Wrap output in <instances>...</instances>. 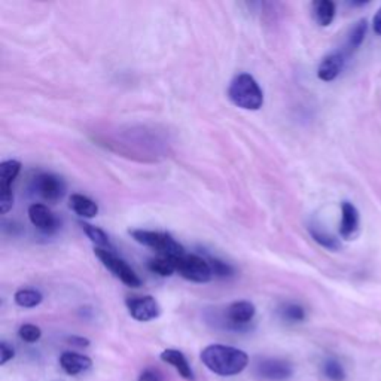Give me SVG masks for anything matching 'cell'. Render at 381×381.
Segmentation results:
<instances>
[{
  "instance_id": "6da1fadb",
  "label": "cell",
  "mask_w": 381,
  "mask_h": 381,
  "mask_svg": "<svg viewBox=\"0 0 381 381\" xmlns=\"http://www.w3.org/2000/svg\"><path fill=\"white\" fill-rule=\"evenodd\" d=\"M204 365L218 375H237L243 372L249 363V357L243 350L222 344H213L201 352Z\"/></svg>"
},
{
  "instance_id": "7a4b0ae2",
  "label": "cell",
  "mask_w": 381,
  "mask_h": 381,
  "mask_svg": "<svg viewBox=\"0 0 381 381\" xmlns=\"http://www.w3.org/2000/svg\"><path fill=\"white\" fill-rule=\"evenodd\" d=\"M233 105L245 111H259L264 105V94L253 76L249 73L237 75L228 88Z\"/></svg>"
},
{
  "instance_id": "3957f363",
  "label": "cell",
  "mask_w": 381,
  "mask_h": 381,
  "mask_svg": "<svg viewBox=\"0 0 381 381\" xmlns=\"http://www.w3.org/2000/svg\"><path fill=\"white\" fill-rule=\"evenodd\" d=\"M130 235L143 246L152 248L160 253V256L175 258L185 253L183 246L173 238L170 234L160 231H148V230H130Z\"/></svg>"
},
{
  "instance_id": "277c9868",
  "label": "cell",
  "mask_w": 381,
  "mask_h": 381,
  "mask_svg": "<svg viewBox=\"0 0 381 381\" xmlns=\"http://www.w3.org/2000/svg\"><path fill=\"white\" fill-rule=\"evenodd\" d=\"M176 265V273H179L183 279L194 282V283H207L212 280L213 271L209 264V261H205L204 258L198 255H179L173 258Z\"/></svg>"
},
{
  "instance_id": "5b68a950",
  "label": "cell",
  "mask_w": 381,
  "mask_h": 381,
  "mask_svg": "<svg viewBox=\"0 0 381 381\" xmlns=\"http://www.w3.org/2000/svg\"><path fill=\"white\" fill-rule=\"evenodd\" d=\"M94 253L100 259L101 264L105 265L115 277H118V279L124 285H127L130 288L142 286V280L138 279V275L134 273V270L124 261V259H121L119 256H116L113 253V250L96 248Z\"/></svg>"
},
{
  "instance_id": "8992f818",
  "label": "cell",
  "mask_w": 381,
  "mask_h": 381,
  "mask_svg": "<svg viewBox=\"0 0 381 381\" xmlns=\"http://www.w3.org/2000/svg\"><path fill=\"white\" fill-rule=\"evenodd\" d=\"M21 163L8 160L0 164V212L6 215L14 205L12 183L20 175Z\"/></svg>"
},
{
  "instance_id": "52a82bcc",
  "label": "cell",
  "mask_w": 381,
  "mask_h": 381,
  "mask_svg": "<svg viewBox=\"0 0 381 381\" xmlns=\"http://www.w3.org/2000/svg\"><path fill=\"white\" fill-rule=\"evenodd\" d=\"M127 308L133 319L138 322H149L157 319L161 315L158 303L152 297H137L127 300Z\"/></svg>"
},
{
  "instance_id": "ba28073f",
  "label": "cell",
  "mask_w": 381,
  "mask_h": 381,
  "mask_svg": "<svg viewBox=\"0 0 381 381\" xmlns=\"http://www.w3.org/2000/svg\"><path fill=\"white\" fill-rule=\"evenodd\" d=\"M34 189L44 200L56 203L64 195L66 186L60 178L51 175V173H41L34 178Z\"/></svg>"
},
{
  "instance_id": "9c48e42d",
  "label": "cell",
  "mask_w": 381,
  "mask_h": 381,
  "mask_svg": "<svg viewBox=\"0 0 381 381\" xmlns=\"http://www.w3.org/2000/svg\"><path fill=\"white\" fill-rule=\"evenodd\" d=\"M256 372L259 377L273 380V381H283L292 377L293 368L289 362L282 359H265L258 363Z\"/></svg>"
},
{
  "instance_id": "30bf717a",
  "label": "cell",
  "mask_w": 381,
  "mask_h": 381,
  "mask_svg": "<svg viewBox=\"0 0 381 381\" xmlns=\"http://www.w3.org/2000/svg\"><path fill=\"white\" fill-rule=\"evenodd\" d=\"M29 219L33 223V227H36L39 231L45 234L54 233L59 228V223L56 216L53 215L45 204L34 203L29 207Z\"/></svg>"
},
{
  "instance_id": "8fae6325",
  "label": "cell",
  "mask_w": 381,
  "mask_h": 381,
  "mask_svg": "<svg viewBox=\"0 0 381 381\" xmlns=\"http://www.w3.org/2000/svg\"><path fill=\"white\" fill-rule=\"evenodd\" d=\"M255 313H256V308L252 303L235 301L227 308V313H225V316H227V320L231 326H234L235 329H240L253 320Z\"/></svg>"
},
{
  "instance_id": "7c38bea8",
  "label": "cell",
  "mask_w": 381,
  "mask_h": 381,
  "mask_svg": "<svg viewBox=\"0 0 381 381\" xmlns=\"http://www.w3.org/2000/svg\"><path fill=\"white\" fill-rule=\"evenodd\" d=\"M345 63V54L342 53H332L322 60L318 68V76L323 82H331L338 78Z\"/></svg>"
},
{
  "instance_id": "4fadbf2b",
  "label": "cell",
  "mask_w": 381,
  "mask_h": 381,
  "mask_svg": "<svg viewBox=\"0 0 381 381\" xmlns=\"http://www.w3.org/2000/svg\"><path fill=\"white\" fill-rule=\"evenodd\" d=\"M359 228V212L356 207L349 203L344 201L341 204V223H340V234L342 238L350 240Z\"/></svg>"
},
{
  "instance_id": "5bb4252c",
  "label": "cell",
  "mask_w": 381,
  "mask_h": 381,
  "mask_svg": "<svg viewBox=\"0 0 381 381\" xmlns=\"http://www.w3.org/2000/svg\"><path fill=\"white\" fill-rule=\"evenodd\" d=\"M161 360H164L166 363H168V365L175 368L179 372V375L183 377L185 380H188V381L195 380L194 371H193V368H190V365L188 363V360L182 352L175 350V349L164 350L161 353Z\"/></svg>"
},
{
  "instance_id": "9a60e30c",
  "label": "cell",
  "mask_w": 381,
  "mask_h": 381,
  "mask_svg": "<svg viewBox=\"0 0 381 381\" xmlns=\"http://www.w3.org/2000/svg\"><path fill=\"white\" fill-rule=\"evenodd\" d=\"M91 359L78 355V353H72V352H67L63 353L60 357V365L63 368V371L68 375H78L83 371L88 370L91 367Z\"/></svg>"
},
{
  "instance_id": "2e32d148",
  "label": "cell",
  "mask_w": 381,
  "mask_h": 381,
  "mask_svg": "<svg viewBox=\"0 0 381 381\" xmlns=\"http://www.w3.org/2000/svg\"><path fill=\"white\" fill-rule=\"evenodd\" d=\"M71 209L82 216V218H96L98 213V205L96 201H93L91 198L85 197L82 194H72L71 197Z\"/></svg>"
},
{
  "instance_id": "e0dca14e",
  "label": "cell",
  "mask_w": 381,
  "mask_h": 381,
  "mask_svg": "<svg viewBox=\"0 0 381 381\" xmlns=\"http://www.w3.org/2000/svg\"><path fill=\"white\" fill-rule=\"evenodd\" d=\"M335 4L331 0H318L313 4V16L319 26L327 27L335 19Z\"/></svg>"
},
{
  "instance_id": "ac0fdd59",
  "label": "cell",
  "mask_w": 381,
  "mask_h": 381,
  "mask_svg": "<svg viewBox=\"0 0 381 381\" xmlns=\"http://www.w3.org/2000/svg\"><path fill=\"white\" fill-rule=\"evenodd\" d=\"M367 31H368V23H367V20L357 21L350 29V31L347 34V41H345V53L350 54V53H353V51H356L362 45V42L365 41Z\"/></svg>"
},
{
  "instance_id": "d6986e66",
  "label": "cell",
  "mask_w": 381,
  "mask_h": 381,
  "mask_svg": "<svg viewBox=\"0 0 381 381\" xmlns=\"http://www.w3.org/2000/svg\"><path fill=\"white\" fill-rule=\"evenodd\" d=\"M79 225L82 227L83 233L88 235V238L93 241V243H96L98 248L101 249H108V250H113L112 245H111V240L109 237L106 235V233L97 228V227H93V225L86 223V222H79Z\"/></svg>"
},
{
  "instance_id": "ffe728a7",
  "label": "cell",
  "mask_w": 381,
  "mask_h": 381,
  "mask_svg": "<svg viewBox=\"0 0 381 381\" xmlns=\"http://www.w3.org/2000/svg\"><path fill=\"white\" fill-rule=\"evenodd\" d=\"M148 267L152 273L158 274L161 277H168L173 273H176V265L175 261H173V258L170 256H158V258H153L148 263Z\"/></svg>"
},
{
  "instance_id": "44dd1931",
  "label": "cell",
  "mask_w": 381,
  "mask_h": 381,
  "mask_svg": "<svg viewBox=\"0 0 381 381\" xmlns=\"http://www.w3.org/2000/svg\"><path fill=\"white\" fill-rule=\"evenodd\" d=\"M14 300L20 307L33 308V307H38L42 303L44 297H42L41 292L34 290V289H20L19 292L15 293Z\"/></svg>"
},
{
  "instance_id": "7402d4cb",
  "label": "cell",
  "mask_w": 381,
  "mask_h": 381,
  "mask_svg": "<svg viewBox=\"0 0 381 381\" xmlns=\"http://www.w3.org/2000/svg\"><path fill=\"white\" fill-rule=\"evenodd\" d=\"M310 234H311V237L315 238V241H318V243L320 246H323L325 249L338 250L341 248L338 238H335L334 235L326 233L320 227H316V225H311V227H310Z\"/></svg>"
},
{
  "instance_id": "603a6c76",
  "label": "cell",
  "mask_w": 381,
  "mask_h": 381,
  "mask_svg": "<svg viewBox=\"0 0 381 381\" xmlns=\"http://www.w3.org/2000/svg\"><path fill=\"white\" fill-rule=\"evenodd\" d=\"M322 372L329 381H344L345 370L342 363L334 357H329L322 363Z\"/></svg>"
},
{
  "instance_id": "cb8c5ba5",
  "label": "cell",
  "mask_w": 381,
  "mask_h": 381,
  "mask_svg": "<svg viewBox=\"0 0 381 381\" xmlns=\"http://www.w3.org/2000/svg\"><path fill=\"white\" fill-rule=\"evenodd\" d=\"M280 316L289 323H300L305 319V310L300 304L289 303L280 308Z\"/></svg>"
},
{
  "instance_id": "d4e9b609",
  "label": "cell",
  "mask_w": 381,
  "mask_h": 381,
  "mask_svg": "<svg viewBox=\"0 0 381 381\" xmlns=\"http://www.w3.org/2000/svg\"><path fill=\"white\" fill-rule=\"evenodd\" d=\"M19 335H20V338H21L23 341L31 344V342H36V341L41 340V337H42V331H41V327H39V326L27 323V325H23V326L20 327Z\"/></svg>"
},
{
  "instance_id": "484cf974",
  "label": "cell",
  "mask_w": 381,
  "mask_h": 381,
  "mask_svg": "<svg viewBox=\"0 0 381 381\" xmlns=\"http://www.w3.org/2000/svg\"><path fill=\"white\" fill-rule=\"evenodd\" d=\"M209 264L212 267V271H213V275H219V277H228L233 274V268L225 264L222 261H219V259H209Z\"/></svg>"
},
{
  "instance_id": "4316f807",
  "label": "cell",
  "mask_w": 381,
  "mask_h": 381,
  "mask_svg": "<svg viewBox=\"0 0 381 381\" xmlns=\"http://www.w3.org/2000/svg\"><path fill=\"white\" fill-rule=\"evenodd\" d=\"M14 349L11 347V345H8L6 342H2L0 344V363H6L8 360H11L14 357Z\"/></svg>"
},
{
  "instance_id": "83f0119b",
  "label": "cell",
  "mask_w": 381,
  "mask_h": 381,
  "mask_svg": "<svg viewBox=\"0 0 381 381\" xmlns=\"http://www.w3.org/2000/svg\"><path fill=\"white\" fill-rule=\"evenodd\" d=\"M138 381H163V380H161V377H160V374L157 371L146 370L145 372H142Z\"/></svg>"
},
{
  "instance_id": "f1b7e54d",
  "label": "cell",
  "mask_w": 381,
  "mask_h": 381,
  "mask_svg": "<svg viewBox=\"0 0 381 381\" xmlns=\"http://www.w3.org/2000/svg\"><path fill=\"white\" fill-rule=\"evenodd\" d=\"M68 342L73 344V345H78V347H86V345L90 344L88 340L82 338V337H72V338H68Z\"/></svg>"
},
{
  "instance_id": "f546056e",
  "label": "cell",
  "mask_w": 381,
  "mask_h": 381,
  "mask_svg": "<svg viewBox=\"0 0 381 381\" xmlns=\"http://www.w3.org/2000/svg\"><path fill=\"white\" fill-rule=\"evenodd\" d=\"M372 26H374V31L378 34V36H381V8L378 9V12L374 16Z\"/></svg>"
}]
</instances>
